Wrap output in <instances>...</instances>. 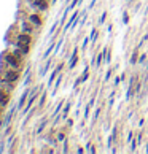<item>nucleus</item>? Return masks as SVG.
Returning <instances> with one entry per match:
<instances>
[{"label": "nucleus", "instance_id": "2f4dec72", "mask_svg": "<svg viewBox=\"0 0 148 154\" xmlns=\"http://www.w3.org/2000/svg\"><path fill=\"white\" fill-rule=\"evenodd\" d=\"M147 18H148V13H147Z\"/></svg>", "mask_w": 148, "mask_h": 154}, {"label": "nucleus", "instance_id": "a211bd4d", "mask_svg": "<svg viewBox=\"0 0 148 154\" xmlns=\"http://www.w3.org/2000/svg\"><path fill=\"white\" fill-rule=\"evenodd\" d=\"M97 35H99V32H97V30L94 29V30H92V34H91V41H92V43H96V40H97Z\"/></svg>", "mask_w": 148, "mask_h": 154}, {"label": "nucleus", "instance_id": "6e6552de", "mask_svg": "<svg viewBox=\"0 0 148 154\" xmlns=\"http://www.w3.org/2000/svg\"><path fill=\"white\" fill-rule=\"evenodd\" d=\"M77 62H78V48L73 49L72 56H70V62H69V70H73L77 65Z\"/></svg>", "mask_w": 148, "mask_h": 154}, {"label": "nucleus", "instance_id": "f8f14e48", "mask_svg": "<svg viewBox=\"0 0 148 154\" xmlns=\"http://www.w3.org/2000/svg\"><path fill=\"white\" fill-rule=\"evenodd\" d=\"M134 84H135V83H134V78H132V80H131V84H129V89H127V96H126L127 100H131V97L134 96Z\"/></svg>", "mask_w": 148, "mask_h": 154}, {"label": "nucleus", "instance_id": "4be33fe9", "mask_svg": "<svg viewBox=\"0 0 148 154\" xmlns=\"http://www.w3.org/2000/svg\"><path fill=\"white\" fill-rule=\"evenodd\" d=\"M105 18H107V11H104V13H102V16H100V19H99V24H104Z\"/></svg>", "mask_w": 148, "mask_h": 154}, {"label": "nucleus", "instance_id": "473e14b6", "mask_svg": "<svg viewBox=\"0 0 148 154\" xmlns=\"http://www.w3.org/2000/svg\"><path fill=\"white\" fill-rule=\"evenodd\" d=\"M129 2H132V0H129Z\"/></svg>", "mask_w": 148, "mask_h": 154}, {"label": "nucleus", "instance_id": "a878e982", "mask_svg": "<svg viewBox=\"0 0 148 154\" xmlns=\"http://www.w3.org/2000/svg\"><path fill=\"white\" fill-rule=\"evenodd\" d=\"M45 125H46V121H43V122H41V124H40V127H38V130H37V133H40V132H41V130H43V129H45Z\"/></svg>", "mask_w": 148, "mask_h": 154}, {"label": "nucleus", "instance_id": "2eb2a0df", "mask_svg": "<svg viewBox=\"0 0 148 154\" xmlns=\"http://www.w3.org/2000/svg\"><path fill=\"white\" fill-rule=\"evenodd\" d=\"M53 49H54V43H51V45L48 46V49H46V53L43 54V59H48V56L53 53Z\"/></svg>", "mask_w": 148, "mask_h": 154}, {"label": "nucleus", "instance_id": "4468645a", "mask_svg": "<svg viewBox=\"0 0 148 154\" xmlns=\"http://www.w3.org/2000/svg\"><path fill=\"white\" fill-rule=\"evenodd\" d=\"M80 2H81V0H72V2H70V5L67 6V10H65V13L69 14V11H72V10L75 8V6H77V5H78Z\"/></svg>", "mask_w": 148, "mask_h": 154}, {"label": "nucleus", "instance_id": "393cba45", "mask_svg": "<svg viewBox=\"0 0 148 154\" xmlns=\"http://www.w3.org/2000/svg\"><path fill=\"white\" fill-rule=\"evenodd\" d=\"M145 59H148L147 54H140V56H139V62H145Z\"/></svg>", "mask_w": 148, "mask_h": 154}, {"label": "nucleus", "instance_id": "0eeeda50", "mask_svg": "<svg viewBox=\"0 0 148 154\" xmlns=\"http://www.w3.org/2000/svg\"><path fill=\"white\" fill-rule=\"evenodd\" d=\"M34 30H35V26H34L30 21H22V22H21V32L34 34Z\"/></svg>", "mask_w": 148, "mask_h": 154}, {"label": "nucleus", "instance_id": "72a5a7b5", "mask_svg": "<svg viewBox=\"0 0 148 154\" xmlns=\"http://www.w3.org/2000/svg\"><path fill=\"white\" fill-rule=\"evenodd\" d=\"M147 122H148V119H147Z\"/></svg>", "mask_w": 148, "mask_h": 154}, {"label": "nucleus", "instance_id": "aec40b11", "mask_svg": "<svg viewBox=\"0 0 148 154\" xmlns=\"http://www.w3.org/2000/svg\"><path fill=\"white\" fill-rule=\"evenodd\" d=\"M137 57H139V56H137V51H134V54H132V57H131V64H135V62L139 61Z\"/></svg>", "mask_w": 148, "mask_h": 154}, {"label": "nucleus", "instance_id": "f704fd0d", "mask_svg": "<svg viewBox=\"0 0 148 154\" xmlns=\"http://www.w3.org/2000/svg\"><path fill=\"white\" fill-rule=\"evenodd\" d=\"M48 2H49V0H48Z\"/></svg>", "mask_w": 148, "mask_h": 154}, {"label": "nucleus", "instance_id": "b1692460", "mask_svg": "<svg viewBox=\"0 0 148 154\" xmlns=\"http://www.w3.org/2000/svg\"><path fill=\"white\" fill-rule=\"evenodd\" d=\"M64 103H65V102H64V100H62V102H59V105H57V108H56V111H54V114H56V113H59V111H61V108H62V106H64Z\"/></svg>", "mask_w": 148, "mask_h": 154}, {"label": "nucleus", "instance_id": "dca6fc26", "mask_svg": "<svg viewBox=\"0 0 148 154\" xmlns=\"http://www.w3.org/2000/svg\"><path fill=\"white\" fill-rule=\"evenodd\" d=\"M49 65H51V62H49V61H48V62H46V65H45V67H43V68H41V70H40V75H41V76H45V75H46V73H48V68H49Z\"/></svg>", "mask_w": 148, "mask_h": 154}, {"label": "nucleus", "instance_id": "f03ea898", "mask_svg": "<svg viewBox=\"0 0 148 154\" xmlns=\"http://www.w3.org/2000/svg\"><path fill=\"white\" fill-rule=\"evenodd\" d=\"M19 76H21V70L19 68H10V70L5 72V75H3V78H5L8 83H16L19 80Z\"/></svg>", "mask_w": 148, "mask_h": 154}, {"label": "nucleus", "instance_id": "f257e3e1", "mask_svg": "<svg viewBox=\"0 0 148 154\" xmlns=\"http://www.w3.org/2000/svg\"><path fill=\"white\" fill-rule=\"evenodd\" d=\"M5 62L10 65V68H19L21 70V67H22V59L18 57L14 53L5 54Z\"/></svg>", "mask_w": 148, "mask_h": 154}, {"label": "nucleus", "instance_id": "9b49d317", "mask_svg": "<svg viewBox=\"0 0 148 154\" xmlns=\"http://www.w3.org/2000/svg\"><path fill=\"white\" fill-rule=\"evenodd\" d=\"M27 98H29V91H26L24 94L21 96V98H19V102H18V105H16V108H22L24 106V103H27Z\"/></svg>", "mask_w": 148, "mask_h": 154}, {"label": "nucleus", "instance_id": "423d86ee", "mask_svg": "<svg viewBox=\"0 0 148 154\" xmlns=\"http://www.w3.org/2000/svg\"><path fill=\"white\" fill-rule=\"evenodd\" d=\"M32 6L37 8L38 11H46L49 6V2L48 0H32Z\"/></svg>", "mask_w": 148, "mask_h": 154}, {"label": "nucleus", "instance_id": "412c9836", "mask_svg": "<svg viewBox=\"0 0 148 154\" xmlns=\"http://www.w3.org/2000/svg\"><path fill=\"white\" fill-rule=\"evenodd\" d=\"M123 22H124V24H127V22H129V13H127V11L123 14Z\"/></svg>", "mask_w": 148, "mask_h": 154}, {"label": "nucleus", "instance_id": "9d476101", "mask_svg": "<svg viewBox=\"0 0 148 154\" xmlns=\"http://www.w3.org/2000/svg\"><path fill=\"white\" fill-rule=\"evenodd\" d=\"M27 19H29L35 27H41V26H43V19L40 18V14H30Z\"/></svg>", "mask_w": 148, "mask_h": 154}, {"label": "nucleus", "instance_id": "39448f33", "mask_svg": "<svg viewBox=\"0 0 148 154\" xmlns=\"http://www.w3.org/2000/svg\"><path fill=\"white\" fill-rule=\"evenodd\" d=\"M37 97H40V96H38V88H35V89H32V92H30L29 98H27V103H26L24 113H27L30 108H32V105H34V102H35V98H37Z\"/></svg>", "mask_w": 148, "mask_h": 154}, {"label": "nucleus", "instance_id": "20e7f679", "mask_svg": "<svg viewBox=\"0 0 148 154\" xmlns=\"http://www.w3.org/2000/svg\"><path fill=\"white\" fill-rule=\"evenodd\" d=\"M10 100H11V94H10V91H8V89L0 88V106H2V108L8 106Z\"/></svg>", "mask_w": 148, "mask_h": 154}, {"label": "nucleus", "instance_id": "cd10ccee", "mask_svg": "<svg viewBox=\"0 0 148 154\" xmlns=\"http://www.w3.org/2000/svg\"><path fill=\"white\" fill-rule=\"evenodd\" d=\"M110 76H112V70H108L107 75H105V83H107L108 80H110Z\"/></svg>", "mask_w": 148, "mask_h": 154}, {"label": "nucleus", "instance_id": "7c9ffc66", "mask_svg": "<svg viewBox=\"0 0 148 154\" xmlns=\"http://www.w3.org/2000/svg\"><path fill=\"white\" fill-rule=\"evenodd\" d=\"M147 70H148V62H147Z\"/></svg>", "mask_w": 148, "mask_h": 154}, {"label": "nucleus", "instance_id": "bb28decb", "mask_svg": "<svg viewBox=\"0 0 148 154\" xmlns=\"http://www.w3.org/2000/svg\"><path fill=\"white\" fill-rule=\"evenodd\" d=\"M99 114H100V108H97V110H96V113H94V118H92V121H97Z\"/></svg>", "mask_w": 148, "mask_h": 154}, {"label": "nucleus", "instance_id": "6ab92c4d", "mask_svg": "<svg viewBox=\"0 0 148 154\" xmlns=\"http://www.w3.org/2000/svg\"><path fill=\"white\" fill-rule=\"evenodd\" d=\"M45 102H46V92H43V94L40 96V103H38V105L43 106V105H45Z\"/></svg>", "mask_w": 148, "mask_h": 154}, {"label": "nucleus", "instance_id": "c756f323", "mask_svg": "<svg viewBox=\"0 0 148 154\" xmlns=\"http://www.w3.org/2000/svg\"><path fill=\"white\" fill-rule=\"evenodd\" d=\"M88 41H89V38H84V43H83V46H81V48H83V49H86V45H88Z\"/></svg>", "mask_w": 148, "mask_h": 154}, {"label": "nucleus", "instance_id": "ddd939ff", "mask_svg": "<svg viewBox=\"0 0 148 154\" xmlns=\"http://www.w3.org/2000/svg\"><path fill=\"white\" fill-rule=\"evenodd\" d=\"M14 108H16V106H14ZM14 108H11V110H10V113L6 114V118H5V121L2 122V125H8V124H10V121H11V116H13V113H14Z\"/></svg>", "mask_w": 148, "mask_h": 154}, {"label": "nucleus", "instance_id": "c85d7f7f", "mask_svg": "<svg viewBox=\"0 0 148 154\" xmlns=\"http://www.w3.org/2000/svg\"><path fill=\"white\" fill-rule=\"evenodd\" d=\"M137 143L142 145V133H139V135H137Z\"/></svg>", "mask_w": 148, "mask_h": 154}, {"label": "nucleus", "instance_id": "7ed1b4c3", "mask_svg": "<svg viewBox=\"0 0 148 154\" xmlns=\"http://www.w3.org/2000/svg\"><path fill=\"white\" fill-rule=\"evenodd\" d=\"M30 43H32V34L21 32L16 37V46H26V45H30Z\"/></svg>", "mask_w": 148, "mask_h": 154}, {"label": "nucleus", "instance_id": "f3484780", "mask_svg": "<svg viewBox=\"0 0 148 154\" xmlns=\"http://www.w3.org/2000/svg\"><path fill=\"white\" fill-rule=\"evenodd\" d=\"M61 81H62V76L57 78V81H56V86H54V89H53V96H56V91L59 89V84H61Z\"/></svg>", "mask_w": 148, "mask_h": 154}, {"label": "nucleus", "instance_id": "1a4fd4ad", "mask_svg": "<svg viewBox=\"0 0 148 154\" xmlns=\"http://www.w3.org/2000/svg\"><path fill=\"white\" fill-rule=\"evenodd\" d=\"M62 68H64V64H59V65H57L56 67V68H54L53 70V73H51V76H49V80H48V83H46V84H48V88H49V86H51L53 84V81H54V78H56L57 76V75H59L61 73V70Z\"/></svg>", "mask_w": 148, "mask_h": 154}, {"label": "nucleus", "instance_id": "5701e85b", "mask_svg": "<svg viewBox=\"0 0 148 154\" xmlns=\"http://www.w3.org/2000/svg\"><path fill=\"white\" fill-rule=\"evenodd\" d=\"M57 140H59V141L67 140V138H65V133H64V132H59V135H57Z\"/></svg>", "mask_w": 148, "mask_h": 154}]
</instances>
